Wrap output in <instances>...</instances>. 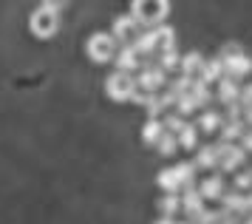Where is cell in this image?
Wrapping results in <instances>:
<instances>
[{"mask_svg":"<svg viewBox=\"0 0 252 224\" xmlns=\"http://www.w3.org/2000/svg\"><path fill=\"white\" fill-rule=\"evenodd\" d=\"M170 14V0H130V17L145 29L164 26Z\"/></svg>","mask_w":252,"mask_h":224,"instance_id":"1","label":"cell"},{"mask_svg":"<svg viewBox=\"0 0 252 224\" xmlns=\"http://www.w3.org/2000/svg\"><path fill=\"white\" fill-rule=\"evenodd\" d=\"M218 60L224 63V77L232 79H244L252 74V57L244 54L241 43H227L218 51Z\"/></svg>","mask_w":252,"mask_h":224,"instance_id":"2","label":"cell"},{"mask_svg":"<svg viewBox=\"0 0 252 224\" xmlns=\"http://www.w3.org/2000/svg\"><path fill=\"white\" fill-rule=\"evenodd\" d=\"M105 94L114 102H130L133 94H136V79H133V74L116 68L114 74H108V79H105Z\"/></svg>","mask_w":252,"mask_h":224,"instance_id":"3","label":"cell"},{"mask_svg":"<svg viewBox=\"0 0 252 224\" xmlns=\"http://www.w3.org/2000/svg\"><path fill=\"white\" fill-rule=\"evenodd\" d=\"M29 26H32V34L40 37V40H48L60 32V11L48 9V6H40V9L32 11L29 17Z\"/></svg>","mask_w":252,"mask_h":224,"instance_id":"4","label":"cell"},{"mask_svg":"<svg viewBox=\"0 0 252 224\" xmlns=\"http://www.w3.org/2000/svg\"><path fill=\"white\" fill-rule=\"evenodd\" d=\"M85 51H88V57H91L94 63H111L116 57V51H119V43L114 40L111 32H96L88 37Z\"/></svg>","mask_w":252,"mask_h":224,"instance_id":"5","label":"cell"},{"mask_svg":"<svg viewBox=\"0 0 252 224\" xmlns=\"http://www.w3.org/2000/svg\"><path fill=\"white\" fill-rule=\"evenodd\" d=\"M164 85H167V74H164L156 63H145V66L139 68V77H136L139 91H145V94H159Z\"/></svg>","mask_w":252,"mask_h":224,"instance_id":"6","label":"cell"},{"mask_svg":"<svg viewBox=\"0 0 252 224\" xmlns=\"http://www.w3.org/2000/svg\"><path fill=\"white\" fill-rule=\"evenodd\" d=\"M216 153H218V170H221V173H235V170H241V165L247 162V153L241 150L238 142H235V145L218 142Z\"/></svg>","mask_w":252,"mask_h":224,"instance_id":"7","label":"cell"},{"mask_svg":"<svg viewBox=\"0 0 252 224\" xmlns=\"http://www.w3.org/2000/svg\"><path fill=\"white\" fill-rule=\"evenodd\" d=\"M114 40L119 45H130L133 40H136V34H139V23L130 17V14H119L114 20Z\"/></svg>","mask_w":252,"mask_h":224,"instance_id":"8","label":"cell"},{"mask_svg":"<svg viewBox=\"0 0 252 224\" xmlns=\"http://www.w3.org/2000/svg\"><path fill=\"white\" fill-rule=\"evenodd\" d=\"M195 187H198V193H201L204 202H218V199L224 196V176H221V173H213V176L201 179Z\"/></svg>","mask_w":252,"mask_h":224,"instance_id":"9","label":"cell"},{"mask_svg":"<svg viewBox=\"0 0 252 224\" xmlns=\"http://www.w3.org/2000/svg\"><path fill=\"white\" fill-rule=\"evenodd\" d=\"M207 204L204 199H201V193H198V187H187V190H182V213H187V219H193V216H198L201 210H204Z\"/></svg>","mask_w":252,"mask_h":224,"instance_id":"10","label":"cell"},{"mask_svg":"<svg viewBox=\"0 0 252 224\" xmlns=\"http://www.w3.org/2000/svg\"><path fill=\"white\" fill-rule=\"evenodd\" d=\"M218 91H216V97L221 102H227V105H232V102H238L241 97V85H238V79H232V77H221L216 82Z\"/></svg>","mask_w":252,"mask_h":224,"instance_id":"11","label":"cell"},{"mask_svg":"<svg viewBox=\"0 0 252 224\" xmlns=\"http://www.w3.org/2000/svg\"><path fill=\"white\" fill-rule=\"evenodd\" d=\"M116 66H119V71H133V68H139L142 66V57L136 54V48L133 45H119V51H116Z\"/></svg>","mask_w":252,"mask_h":224,"instance_id":"12","label":"cell"},{"mask_svg":"<svg viewBox=\"0 0 252 224\" xmlns=\"http://www.w3.org/2000/svg\"><path fill=\"white\" fill-rule=\"evenodd\" d=\"M221 77H224V63H221L218 57L204 60V66H201V71H198V79L207 82V85H213V82H218Z\"/></svg>","mask_w":252,"mask_h":224,"instance_id":"13","label":"cell"},{"mask_svg":"<svg viewBox=\"0 0 252 224\" xmlns=\"http://www.w3.org/2000/svg\"><path fill=\"white\" fill-rule=\"evenodd\" d=\"M201 66H204V57H201V51H187V54H182L179 71H182L184 77H198Z\"/></svg>","mask_w":252,"mask_h":224,"instance_id":"14","label":"cell"},{"mask_svg":"<svg viewBox=\"0 0 252 224\" xmlns=\"http://www.w3.org/2000/svg\"><path fill=\"white\" fill-rule=\"evenodd\" d=\"M193 125L198 131H204V134H218V128L224 125V119H221L218 111H201V116H198Z\"/></svg>","mask_w":252,"mask_h":224,"instance_id":"15","label":"cell"},{"mask_svg":"<svg viewBox=\"0 0 252 224\" xmlns=\"http://www.w3.org/2000/svg\"><path fill=\"white\" fill-rule=\"evenodd\" d=\"M193 165H195V168H207V170L218 168V153H216V145L195 148V159H193Z\"/></svg>","mask_w":252,"mask_h":224,"instance_id":"16","label":"cell"},{"mask_svg":"<svg viewBox=\"0 0 252 224\" xmlns=\"http://www.w3.org/2000/svg\"><path fill=\"white\" fill-rule=\"evenodd\" d=\"M244 131H247V125L241 122V119L238 122H224L221 128H218V139L227 142V145H235L241 136H244Z\"/></svg>","mask_w":252,"mask_h":224,"instance_id":"17","label":"cell"},{"mask_svg":"<svg viewBox=\"0 0 252 224\" xmlns=\"http://www.w3.org/2000/svg\"><path fill=\"white\" fill-rule=\"evenodd\" d=\"M156 207H159V216L182 213V193H164L159 202H156Z\"/></svg>","mask_w":252,"mask_h":224,"instance_id":"18","label":"cell"},{"mask_svg":"<svg viewBox=\"0 0 252 224\" xmlns=\"http://www.w3.org/2000/svg\"><path fill=\"white\" fill-rule=\"evenodd\" d=\"M156 185H159L164 193H179V190H182V182H179V176H176V170H173V168L159 170V176H156Z\"/></svg>","mask_w":252,"mask_h":224,"instance_id":"19","label":"cell"},{"mask_svg":"<svg viewBox=\"0 0 252 224\" xmlns=\"http://www.w3.org/2000/svg\"><path fill=\"white\" fill-rule=\"evenodd\" d=\"M176 139H179V148H184V150H195L198 148V128H195L193 122H187L176 134Z\"/></svg>","mask_w":252,"mask_h":224,"instance_id":"20","label":"cell"},{"mask_svg":"<svg viewBox=\"0 0 252 224\" xmlns=\"http://www.w3.org/2000/svg\"><path fill=\"white\" fill-rule=\"evenodd\" d=\"M161 134H164V122L161 119H148L145 128H142V142L145 145H156Z\"/></svg>","mask_w":252,"mask_h":224,"instance_id":"21","label":"cell"},{"mask_svg":"<svg viewBox=\"0 0 252 224\" xmlns=\"http://www.w3.org/2000/svg\"><path fill=\"white\" fill-rule=\"evenodd\" d=\"M173 170H176V176H179V182H182V190H187V187H193L195 185V165L193 162L173 165Z\"/></svg>","mask_w":252,"mask_h":224,"instance_id":"22","label":"cell"},{"mask_svg":"<svg viewBox=\"0 0 252 224\" xmlns=\"http://www.w3.org/2000/svg\"><path fill=\"white\" fill-rule=\"evenodd\" d=\"M156 150H159V156H173L176 150H179V139H176V134H170V131H164V134L159 136V142H156Z\"/></svg>","mask_w":252,"mask_h":224,"instance_id":"23","label":"cell"},{"mask_svg":"<svg viewBox=\"0 0 252 224\" xmlns=\"http://www.w3.org/2000/svg\"><path fill=\"white\" fill-rule=\"evenodd\" d=\"M179 63H182V54L173 48V51H164V54H159V68L167 74V71H179Z\"/></svg>","mask_w":252,"mask_h":224,"instance_id":"24","label":"cell"},{"mask_svg":"<svg viewBox=\"0 0 252 224\" xmlns=\"http://www.w3.org/2000/svg\"><path fill=\"white\" fill-rule=\"evenodd\" d=\"M232 190L241 193H252V170H235V179H232Z\"/></svg>","mask_w":252,"mask_h":224,"instance_id":"25","label":"cell"},{"mask_svg":"<svg viewBox=\"0 0 252 224\" xmlns=\"http://www.w3.org/2000/svg\"><path fill=\"white\" fill-rule=\"evenodd\" d=\"M161 122H164V131H170V134H179V131H182L184 125V116H179V113H170V116H167V119H161Z\"/></svg>","mask_w":252,"mask_h":224,"instance_id":"26","label":"cell"},{"mask_svg":"<svg viewBox=\"0 0 252 224\" xmlns=\"http://www.w3.org/2000/svg\"><path fill=\"white\" fill-rule=\"evenodd\" d=\"M238 145H241V150H244V153H252V128H247V131H244V136L238 139Z\"/></svg>","mask_w":252,"mask_h":224,"instance_id":"27","label":"cell"},{"mask_svg":"<svg viewBox=\"0 0 252 224\" xmlns=\"http://www.w3.org/2000/svg\"><path fill=\"white\" fill-rule=\"evenodd\" d=\"M40 6H48V9H63V6H68V0H43Z\"/></svg>","mask_w":252,"mask_h":224,"instance_id":"28","label":"cell"},{"mask_svg":"<svg viewBox=\"0 0 252 224\" xmlns=\"http://www.w3.org/2000/svg\"><path fill=\"white\" fill-rule=\"evenodd\" d=\"M153 224H184V222H179L176 216H159V219H156Z\"/></svg>","mask_w":252,"mask_h":224,"instance_id":"29","label":"cell"},{"mask_svg":"<svg viewBox=\"0 0 252 224\" xmlns=\"http://www.w3.org/2000/svg\"><path fill=\"white\" fill-rule=\"evenodd\" d=\"M238 224H252V213L250 216H241V222Z\"/></svg>","mask_w":252,"mask_h":224,"instance_id":"30","label":"cell"}]
</instances>
